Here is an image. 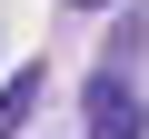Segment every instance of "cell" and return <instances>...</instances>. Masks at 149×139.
I'll return each instance as SVG.
<instances>
[{
  "instance_id": "cell-3",
  "label": "cell",
  "mask_w": 149,
  "mask_h": 139,
  "mask_svg": "<svg viewBox=\"0 0 149 139\" xmlns=\"http://www.w3.org/2000/svg\"><path fill=\"white\" fill-rule=\"evenodd\" d=\"M80 10H109V0H80Z\"/></svg>"
},
{
  "instance_id": "cell-2",
  "label": "cell",
  "mask_w": 149,
  "mask_h": 139,
  "mask_svg": "<svg viewBox=\"0 0 149 139\" xmlns=\"http://www.w3.org/2000/svg\"><path fill=\"white\" fill-rule=\"evenodd\" d=\"M30 109H40V60L0 80V139H20V119H30Z\"/></svg>"
},
{
  "instance_id": "cell-1",
  "label": "cell",
  "mask_w": 149,
  "mask_h": 139,
  "mask_svg": "<svg viewBox=\"0 0 149 139\" xmlns=\"http://www.w3.org/2000/svg\"><path fill=\"white\" fill-rule=\"evenodd\" d=\"M90 139H149V119H139V90L119 80V70H100V80H90Z\"/></svg>"
}]
</instances>
